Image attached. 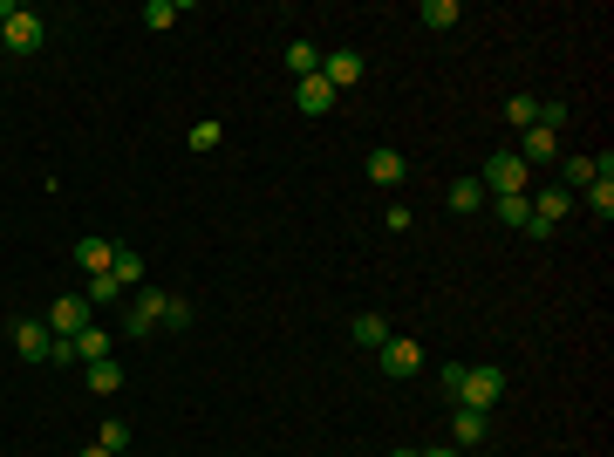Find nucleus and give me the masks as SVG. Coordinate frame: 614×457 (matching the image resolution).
Returning a JSON list of instances; mask_svg holds the SVG:
<instances>
[{"label": "nucleus", "instance_id": "1", "mask_svg": "<svg viewBox=\"0 0 614 457\" xmlns=\"http://www.w3.org/2000/svg\"><path fill=\"white\" fill-rule=\"evenodd\" d=\"M505 396V369H492V362H464V376H458V410H478V417H492V403Z\"/></svg>", "mask_w": 614, "mask_h": 457}, {"label": "nucleus", "instance_id": "2", "mask_svg": "<svg viewBox=\"0 0 614 457\" xmlns=\"http://www.w3.org/2000/svg\"><path fill=\"white\" fill-rule=\"evenodd\" d=\"M41 41H48V21H41L35 7H7V14H0V48H14V55H35Z\"/></svg>", "mask_w": 614, "mask_h": 457}, {"label": "nucleus", "instance_id": "3", "mask_svg": "<svg viewBox=\"0 0 614 457\" xmlns=\"http://www.w3.org/2000/svg\"><path fill=\"white\" fill-rule=\"evenodd\" d=\"M41 321H48V335H55V342H76L82 328L96 321V307H89V294H55V307H48Z\"/></svg>", "mask_w": 614, "mask_h": 457}, {"label": "nucleus", "instance_id": "4", "mask_svg": "<svg viewBox=\"0 0 614 457\" xmlns=\"http://www.w3.org/2000/svg\"><path fill=\"white\" fill-rule=\"evenodd\" d=\"M526 178H533V171H526L512 151H492V164H485L478 185H492V198H526Z\"/></svg>", "mask_w": 614, "mask_h": 457}, {"label": "nucleus", "instance_id": "5", "mask_svg": "<svg viewBox=\"0 0 614 457\" xmlns=\"http://www.w3.org/2000/svg\"><path fill=\"white\" fill-rule=\"evenodd\" d=\"M164 301H171L164 287H137L130 307H123V335H151L157 321H164Z\"/></svg>", "mask_w": 614, "mask_h": 457}, {"label": "nucleus", "instance_id": "6", "mask_svg": "<svg viewBox=\"0 0 614 457\" xmlns=\"http://www.w3.org/2000/svg\"><path fill=\"white\" fill-rule=\"evenodd\" d=\"M567 212H574V191H567V185H539V198H533V239H546Z\"/></svg>", "mask_w": 614, "mask_h": 457}, {"label": "nucleus", "instance_id": "7", "mask_svg": "<svg viewBox=\"0 0 614 457\" xmlns=\"http://www.w3.org/2000/svg\"><path fill=\"white\" fill-rule=\"evenodd\" d=\"M14 355L21 362H55V335H48V321H14Z\"/></svg>", "mask_w": 614, "mask_h": 457}, {"label": "nucleus", "instance_id": "8", "mask_svg": "<svg viewBox=\"0 0 614 457\" xmlns=\"http://www.w3.org/2000/svg\"><path fill=\"white\" fill-rule=\"evenodd\" d=\"M417 369H423V342H410V335H389V342H383V376L410 382Z\"/></svg>", "mask_w": 614, "mask_h": 457}, {"label": "nucleus", "instance_id": "9", "mask_svg": "<svg viewBox=\"0 0 614 457\" xmlns=\"http://www.w3.org/2000/svg\"><path fill=\"white\" fill-rule=\"evenodd\" d=\"M321 76H328V89L342 96V89H355V82H362V55H355V48H335V55H321Z\"/></svg>", "mask_w": 614, "mask_h": 457}, {"label": "nucleus", "instance_id": "10", "mask_svg": "<svg viewBox=\"0 0 614 457\" xmlns=\"http://www.w3.org/2000/svg\"><path fill=\"white\" fill-rule=\"evenodd\" d=\"M512 157H519L526 171H533V164H553V157H560V137L533 123V130H519V151H512Z\"/></svg>", "mask_w": 614, "mask_h": 457}, {"label": "nucleus", "instance_id": "11", "mask_svg": "<svg viewBox=\"0 0 614 457\" xmlns=\"http://www.w3.org/2000/svg\"><path fill=\"white\" fill-rule=\"evenodd\" d=\"M608 178H614V157H594V185L580 191L594 219H608V212H614V185H608Z\"/></svg>", "mask_w": 614, "mask_h": 457}, {"label": "nucleus", "instance_id": "12", "mask_svg": "<svg viewBox=\"0 0 614 457\" xmlns=\"http://www.w3.org/2000/svg\"><path fill=\"white\" fill-rule=\"evenodd\" d=\"M294 110H301V116H328V110H335V89H328V76L294 82Z\"/></svg>", "mask_w": 614, "mask_h": 457}, {"label": "nucleus", "instance_id": "13", "mask_svg": "<svg viewBox=\"0 0 614 457\" xmlns=\"http://www.w3.org/2000/svg\"><path fill=\"white\" fill-rule=\"evenodd\" d=\"M485 430H492V417L458 410V417H451V451H478V444H485Z\"/></svg>", "mask_w": 614, "mask_h": 457}, {"label": "nucleus", "instance_id": "14", "mask_svg": "<svg viewBox=\"0 0 614 457\" xmlns=\"http://www.w3.org/2000/svg\"><path fill=\"white\" fill-rule=\"evenodd\" d=\"M110 273H116V287H123V294H137V287H144V253H137V246H116Z\"/></svg>", "mask_w": 614, "mask_h": 457}, {"label": "nucleus", "instance_id": "15", "mask_svg": "<svg viewBox=\"0 0 614 457\" xmlns=\"http://www.w3.org/2000/svg\"><path fill=\"white\" fill-rule=\"evenodd\" d=\"M110 260H116V239H82L76 246V267L96 280V273H110Z\"/></svg>", "mask_w": 614, "mask_h": 457}, {"label": "nucleus", "instance_id": "16", "mask_svg": "<svg viewBox=\"0 0 614 457\" xmlns=\"http://www.w3.org/2000/svg\"><path fill=\"white\" fill-rule=\"evenodd\" d=\"M369 178H376V185H403V178H410V164H403V151H369Z\"/></svg>", "mask_w": 614, "mask_h": 457}, {"label": "nucleus", "instance_id": "17", "mask_svg": "<svg viewBox=\"0 0 614 457\" xmlns=\"http://www.w3.org/2000/svg\"><path fill=\"white\" fill-rule=\"evenodd\" d=\"M444 198H451V212H464V219H471V212L485 205V185H478V178H451V191H444Z\"/></svg>", "mask_w": 614, "mask_h": 457}, {"label": "nucleus", "instance_id": "18", "mask_svg": "<svg viewBox=\"0 0 614 457\" xmlns=\"http://www.w3.org/2000/svg\"><path fill=\"white\" fill-rule=\"evenodd\" d=\"M69 348H76V362H110V335H103L96 321H89V328H82V335H76Z\"/></svg>", "mask_w": 614, "mask_h": 457}, {"label": "nucleus", "instance_id": "19", "mask_svg": "<svg viewBox=\"0 0 614 457\" xmlns=\"http://www.w3.org/2000/svg\"><path fill=\"white\" fill-rule=\"evenodd\" d=\"M287 69H294V76H321V48H314V41H287Z\"/></svg>", "mask_w": 614, "mask_h": 457}, {"label": "nucleus", "instance_id": "20", "mask_svg": "<svg viewBox=\"0 0 614 457\" xmlns=\"http://www.w3.org/2000/svg\"><path fill=\"white\" fill-rule=\"evenodd\" d=\"M499 226L505 232H533V198H499Z\"/></svg>", "mask_w": 614, "mask_h": 457}, {"label": "nucleus", "instance_id": "21", "mask_svg": "<svg viewBox=\"0 0 614 457\" xmlns=\"http://www.w3.org/2000/svg\"><path fill=\"white\" fill-rule=\"evenodd\" d=\"M533 116H539V96H526V89L505 96V123H512V130H533Z\"/></svg>", "mask_w": 614, "mask_h": 457}, {"label": "nucleus", "instance_id": "22", "mask_svg": "<svg viewBox=\"0 0 614 457\" xmlns=\"http://www.w3.org/2000/svg\"><path fill=\"white\" fill-rule=\"evenodd\" d=\"M423 21L444 35V28H458V21H464V7H458V0H423Z\"/></svg>", "mask_w": 614, "mask_h": 457}, {"label": "nucleus", "instance_id": "23", "mask_svg": "<svg viewBox=\"0 0 614 457\" xmlns=\"http://www.w3.org/2000/svg\"><path fill=\"white\" fill-rule=\"evenodd\" d=\"M355 342H362V348H383L389 342V321H383V314H355Z\"/></svg>", "mask_w": 614, "mask_h": 457}, {"label": "nucleus", "instance_id": "24", "mask_svg": "<svg viewBox=\"0 0 614 457\" xmlns=\"http://www.w3.org/2000/svg\"><path fill=\"white\" fill-rule=\"evenodd\" d=\"M96 444H103V451H110V457H123V451H130V423L103 417V430H96Z\"/></svg>", "mask_w": 614, "mask_h": 457}, {"label": "nucleus", "instance_id": "25", "mask_svg": "<svg viewBox=\"0 0 614 457\" xmlns=\"http://www.w3.org/2000/svg\"><path fill=\"white\" fill-rule=\"evenodd\" d=\"M89 389H96V396H116V389H123V369H116V362H89Z\"/></svg>", "mask_w": 614, "mask_h": 457}, {"label": "nucleus", "instance_id": "26", "mask_svg": "<svg viewBox=\"0 0 614 457\" xmlns=\"http://www.w3.org/2000/svg\"><path fill=\"white\" fill-rule=\"evenodd\" d=\"M144 28H178V0H144Z\"/></svg>", "mask_w": 614, "mask_h": 457}, {"label": "nucleus", "instance_id": "27", "mask_svg": "<svg viewBox=\"0 0 614 457\" xmlns=\"http://www.w3.org/2000/svg\"><path fill=\"white\" fill-rule=\"evenodd\" d=\"M185 144H192L198 157H212V151H219V116H205V123H192V137H185Z\"/></svg>", "mask_w": 614, "mask_h": 457}, {"label": "nucleus", "instance_id": "28", "mask_svg": "<svg viewBox=\"0 0 614 457\" xmlns=\"http://www.w3.org/2000/svg\"><path fill=\"white\" fill-rule=\"evenodd\" d=\"M82 294H89V307H110V301H123V287H116V273H96V280H89Z\"/></svg>", "mask_w": 614, "mask_h": 457}, {"label": "nucleus", "instance_id": "29", "mask_svg": "<svg viewBox=\"0 0 614 457\" xmlns=\"http://www.w3.org/2000/svg\"><path fill=\"white\" fill-rule=\"evenodd\" d=\"M560 178H567V185H594V157H567V164H560Z\"/></svg>", "mask_w": 614, "mask_h": 457}, {"label": "nucleus", "instance_id": "30", "mask_svg": "<svg viewBox=\"0 0 614 457\" xmlns=\"http://www.w3.org/2000/svg\"><path fill=\"white\" fill-rule=\"evenodd\" d=\"M164 328H192V301H185V294L164 301Z\"/></svg>", "mask_w": 614, "mask_h": 457}, {"label": "nucleus", "instance_id": "31", "mask_svg": "<svg viewBox=\"0 0 614 457\" xmlns=\"http://www.w3.org/2000/svg\"><path fill=\"white\" fill-rule=\"evenodd\" d=\"M383 226H389V232H410L417 219H410V205H389V212H383Z\"/></svg>", "mask_w": 614, "mask_h": 457}, {"label": "nucleus", "instance_id": "32", "mask_svg": "<svg viewBox=\"0 0 614 457\" xmlns=\"http://www.w3.org/2000/svg\"><path fill=\"white\" fill-rule=\"evenodd\" d=\"M76 457H110V451H103V444H89V451H76Z\"/></svg>", "mask_w": 614, "mask_h": 457}, {"label": "nucleus", "instance_id": "33", "mask_svg": "<svg viewBox=\"0 0 614 457\" xmlns=\"http://www.w3.org/2000/svg\"><path fill=\"white\" fill-rule=\"evenodd\" d=\"M423 457H471V451H423Z\"/></svg>", "mask_w": 614, "mask_h": 457}, {"label": "nucleus", "instance_id": "34", "mask_svg": "<svg viewBox=\"0 0 614 457\" xmlns=\"http://www.w3.org/2000/svg\"><path fill=\"white\" fill-rule=\"evenodd\" d=\"M396 457H423V451H396Z\"/></svg>", "mask_w": 614, "mask_h": 457}]
</instances>
